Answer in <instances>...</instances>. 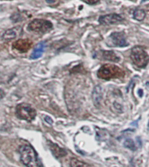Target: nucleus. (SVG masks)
<instances>
[{"mask_svg": "<svg viewBox=\"0 0 149 167\" xmlns=\"http://www.w3.org/2000/svg\"><path fill=\"white\" fill-rule=\"evenodd\" d=\"M53 29V24L45 19H34L28 25V30L34 32H46Z\"/></svg>", "mask_w": 149, "mask_h": 167, "instance_id": "obj_5", "label": "nucleus"}, {"mask_svg": "<svg viewBox=\"0 0 149 167\" xmlns=\"http://www.w3.org/2000/svg\"><path fill=\"white\" fill-rule=\"evenodd\" d=\"M146 17V12L141 9H137L133 12V18L138 21H142Z\"/></svg>", "mask_w": 149, "mask_h": 167, "instance_id": "obj_14", "label": "nucleus"}, {"mask_svg": "<svg viewBox=\"0 0 149 167\" xmlns=\"http://www.w3.org/2000/svg\"><path fill=\"white\" fill-rule=\"evenodd\" d=\"M124 146L125 148H128V149L132 150H136V144L135 142L131 139V138H128L126 139L125 142H124Z\"/></svg>", "mask_w": 149, "mask_h": 167, "instance_id": "obj_16", "label": "nucleus"}, {"mask_svg": "<svg viewBox=\"0 0 149 167\" xmlns=\"http://www.w3.org/2000/svg\"><path fill=\"white\" fill-rule=\"evenodd\" d=\"M85 2H86L87 4H90V5H94V4H97L99 3L100 0H84Z\"/></svg>", "mask_w": 149, "mask_h": 167, "instance_id": "obj_17", "label": "nucleus"}, {"mask_svg": "<svg viewBox=\"0 0 149 167\" xmlns=\"http://www.w3.org/2000/svg\"><path fill=\"white\" fill-rule=\"evenodd\" d=\"M138 94H139L140 97H142L143 96V91L141 89H139L138 90Z\"/></svg>", "mask_w": 149, "mask_h": 167, "instance_id": "obj_19", "label": "nucleus"}, {"mask_svg": "<svg viewBox=\"0 0 149 167\" xmlns=\"http://www.w3.org/2000/svg\"><path fill=\"white\" fill-rule=\"evenodd\" d=\"M100 23L102 25H116L121 23L123 21V18L119 14H108L105 16H101L99 18Z\"/></svg>", "mask_w": 149, "mask_h": 167, "instance_id": "obj_7", "label": "nucleus"}, {"mask_svg": "<svg viewBox=\"0 0 149 167\" xmlns=\"http://www.w3.org/2000/svg\"><path fill=\"white\" fill-rule=\"evenodd\" d=\"M32 43L30 40H18L12 44V47L19 53H26L31 47Z\"/></svg>", "mask_w": 149, "mask_h": 167, "instance_id": "obj_8", "label": "nucleus"}, {"mask_svg": "<svg viewBox=\"0 0 149 167\" xmlns=\"http://www.w3.org/2000/svg\"><path fill=\"white\" fill-rule=\"evenodd\" d=\"M107 44L111 47H124L128 46L123 32H113L107 40Z\"/></svg>", "mask_w": 149, "mask_h": 167, "instance_id": "obj_6", "label": "nucleus"}, {"mask_svg": "<svg viewBox=\"0 0 149 167\" xmlns=\"http://www.w3.org/2000/svg\"><path fill=\"white\" fill-rule=\"evenodd\" d=\"M21 161L26 167H42L36 151L30 145H21L18 149Z\"/></svg>", "mask_w": 149, "mask_h": 167, "instance_id": "obj_1", "label": "nucleus"}, {"mask_svg": "<svg viewBox=\"0 0 149 167\" xmlns=\"http://www.w3.org/2000/svg\"><path fill=\"white\" fill-rule=\"evenodd\" d=\"M45 44L44 42L38 43L34 48V50H33V52L31 54V59L36 60V59L40 58L44 54V52H45Z\"/></svg>", "mask_w": 149, "mask_h": 167, "instance_id": "obj_11", "label": "nucleus"}, {"mask_svg": "<svg viewBox=\"0 0 149 167\" xmlns=\"http://www.w3.org/2000/svg\"><path fill=\"white\" fill-rule=\"evenodd\" d=\"M5 92H4L2 89H0V100H1V99H3V98L5 97Z\"/></svg>", "mask_w": 149, "mask_h": 167, "instance_id": "obj_18", "label": "nucleus"}, {"mask_svg": "<svg viewBox=\"0 0 149 167\" xmlns=\"http://www.w3.org/2000/svg\"><path fill=\"white\" fill-rule=\"evenodd\" d=\"M147 87H148L149 88V82H147Z\"/></svg>", "mask_w": 149, "mask_h": 167, "instance_id": "obj_20", "label": "nucleus"}, {"mask_svg": "<svg viewBox=\"0 0 149 167\" xmlns=\"http://www.w3.org/2000/svg\"><path fill=\"white\" fill-rule=\"evenodd\" d=\"M122 74L121 69L115 66L111 65H104L98 71V76L101 79L110 80L113 78L119 77Z\"/></svg>", "mask_w": 149, "mask_h": 167, "instance_id": "obj_4", "label": "nucleus"}, {"mask_svg": "<svg viewBox=\"0 0 149 167\" xmlns=\"http://www.w3.org/2000/svg\"><path fill=\"white\" fill-rule=\"evenodd\" d=\"M101 88L100 86H96L95 89L93 90V103L96 107H99L101 101Z\"/></svg>", "mask_w": 149, "mask_h": 167, "instance_id": "obj_12", "label": "nucleus"}, {"mask_svg": "<svg viewBox=\"0 0 149 167\" xmlns=\"http://www.w3.org/2000/svg\"><path fill=\"white\" fill-rule=\"evenodd\" d=\"M21 31L22 29L20 28V27H14V28H12V29H9V30H7L3 34V39L4 40H14V39H16L18 35L21 32Z\"/></svg>", "mask_w": 149, "mask_h": 167, "instance_id": "obj_10", "label": "nucleus"}, {"mask_svg": "<svg viewBox=\"0 0 149 167\" xmlns=\"http://www.w3.org/2000/svg\"><path fill=\"white\" fill-rule=\"evenodd\" d=\"M36 110L26 103L18 104L16 108V115L18 118L27 122H31L36 117Z\"/></svg>", "mask_w": 149, "mask_h": 167, "instance_id": "obj_3", "label": "nucleus"}, {"mask_svg": "<svg viewBox=\"0 0 149 167\" xmlns=\"http://www.w3.org/2000/svg\"><path fill=\"white\" fill-rule=\"evenodd\" d=\"M102 57L105 60L113 62H118L119 61V57L113 51H104L102 52Z\"/></svg>", "mask_w": 149, "mask_h": 167, "instance_id": "obj_13", "label": "nucleus"}, {"mask_svg": "<svg viewBox=\"0 0 149 167\" xmlns=\"http://www.w3.org/2000/svg\"><path fill=\"white\" fill-rule=\"evenodd\" d=\"M49 143V147L51 151L53 152V154L54 157H56L57 158H63L66 155V151L63 148H61L60 146H59L58 144H55V143H52V142H48Z\"/></svg>", "mask_w": 149, "mask_h": 167, "instance_id": "obj_9", "label": "nucleus"}, {"mask_svg": "<svg viewBox=\"0 0 149 167\" xmlns=\"http://www.w3.org/2000/svg\"><path fill=\"white\" fill-rule=\"evenodd\" d=\"M147 1H149V0H142V3H145V2H147Z\"/></svg>", "mask_w": 149, "mask_h": 167, "instance_id": "obj_21", "label": "nucleus"}, {"mask_svg": "<svg viewBox=\"0 0 149 167\" xmlns=\"http://www.w3.org/2000/svg\"><path fill=\"white\" fill-rule=\"evenodd\" d=\"M131 59L133 62L139 67H146L149 62V55L141 47H134L131 51Z\"/></svg>", "mask_w": 149, "mask_h": 167, "instance_id": "obj_2", "label": "nucleus"}, {"mask_svg": "<svg viewBox=\"0 0 149 167\" xmlns=\"http://www.w3.org/2000/svg\"><path fill=\"white\" fill-rule=\"evenodd\" d=\"M70 165L71 167H91L89 165L84 163V162L78 160L76 158H72L70 161Z\"/></svg>", "mask_w": 149, "mask_h": 167, "instance_id": "obj_15", "label": "nucleus"}]
</instances>
